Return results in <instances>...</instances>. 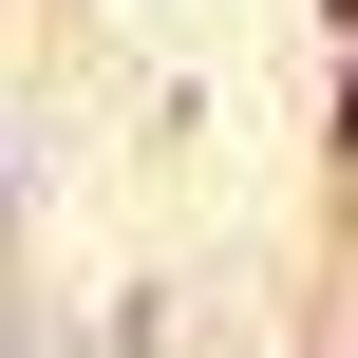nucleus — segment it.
<instances>
[{
    "label": "nucleus",
    "mask_w": 358,
    "mask_h": 358,
    "mask_svg": "<svg viewBox=\"0 0 358 358\" xmlns=\"http://www.w3.org/2000/svg\"><path fill=\"white\" fill-rule=\"evenodd\" d=\"M321 151L358 170V38H340V94H321Z\"/></svg>",
    "instance_id": "nucleus-1"
},
{
    "label": "nucleus",
    "mask_w": 358,
    "mask_h": 358,
    "mask_svg": "<svg viewBox=\"0 0 358 358\" xmlns=\"http://www.w3.org/2000/svg\"><path fill=\"white\" fill-rule=\"evenodd\" d=\"M321 19H340V38H358V0H321Z\"/></svg>",
    "instance_id": "nucleus-2"
}]
</instances>
